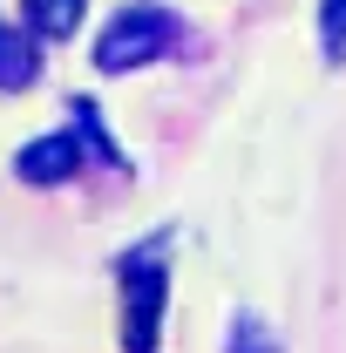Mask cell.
Returning a JSON list of instances; mask_svg holds the SVG:
<instances>
[{"label":"cell","mask_w":346,"mask_h":353,"mask_svg":"<svg viewBox=\"0 0 346 353\" xmlns=\"http://www.w3.org/2000/svg\"><path fill=\"white\" fill-rule=\"evenodd\" d=\"M170 41H176V21L163 7H123V14L102 28V41H95V68H102V75H130L143 61H156Z\"/></svg>","instance_id":"cell-1"},{"label":"cell","mask_w":346,"mask_h":353,"mask_svg":"<svg viewBox=\"0 0 346 353\" xmlns=\"http://www.w3.org/2000/svg\"><path fill=\"white\" fill-rule=\"evenodd\" d=\"M14 170L28 176V183H61V176H75V170H82V143H75V130L28 143V150L14 157Z\"/></svg>","instance_id":"cell-3"},{"label":"cell","mask_w":346,"mask_h":353,"mask_svg":"<svg viewBox=\"0 0 346 353\" xmlns=\"http://www.w3.org/2000/svg\"><path fill=\"white\" fill-rule=\"evenodd\" d=\"M34 82V41L0 28V88H28Z\"/></svg>","instance_id":"cell-4"},{"label":"cell","mask_w":346,"mask_h":353,"mask_svg":"<svg viewBox=\"0 0 346 353\" xmlns=\"http://www.w3.org/2000/svg\"><path fill=\"white\" fill-rule=\"evenodd\" d=\"M319 48L326 61H346V0H319Z\"/></svg>","instance_id":"cell-7"},{"label":"cell","mask_w":346,"mask_h":353,"mask_svg":"<svg viewBox=\"0 0 346 353\" xmlns=\"http://www.w3.org/2000/svg\"><path fill=\"white\" fill-rule=\"evenodd\" d=\"M163 272L156 265H130L123 279V347L130 353H156V319H163Z\"/></svg>","instance_id":"cell-2"},{"label":"cell","mask_w":346,"mask_h":353,"mask_svg":"<svg viewBox=\"0 0 346 353\" xmlns=\"http://www.w3.org/2000/svg\"><path fill=\"white\" fill-rule=\"evenodd\" d=\"M224 353H278V340H272V326H265V319L238 312V319H231V340H224Z\"/></svg>","instance_id":"cell-6"},{"label":"cell","mask_w":346,"mask_h":353,"mask_svg":"<svg viewBox=\"0 0 346 353\" xmlns=\"http://www.w3.org/2000/svg\"><path fill=\"white\" fill-rule=\"evenodd\" d=\"M28 21H34V34L61 41V34H75V21H82V0H28Z\"/></svg>","instance_id":"cell-5"}]
</instances>
